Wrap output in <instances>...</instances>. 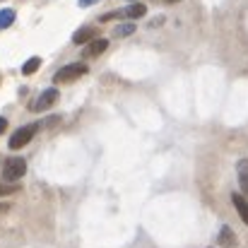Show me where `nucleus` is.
<instances>
[{"instance_id": "obj_1", "label": "nucleus", "mask_w": 248, "mask_h": 248, "mask_svg": "<svg viewBox=\"0 0 248 248\" xmlns=\"http://www.w3.org/2000/svg\"><path fill=\"white\" fill-rule=\"evenodd\" d=\"M24 173H27V162L22 157H10L2 166V178L10 181V183H17Z\"/></svg>"}, {"instance_id": "obj_2", "label": "nucleus", "mask_w": 248, "mask_h": 248, "mask_svg": "<svg viewBox=\"0 0 248 248\" xmlns=\"http://www.w3.org/2000/svg\"><path fill=\"white\" fill-rule=\"evenodd\" d=\"M41 128V123H29V125H24V128H19V130H15L12 133V138H10V150H19V147H24L34 135H36V130Z\"/></svg>"}, {"instance_id": "obj_3", "label": "nucleus", "mask_w": 248, "mask_h": 248, "mask_svg": "<svg viewBox=\"0 0 248 248\" xmlns=\"http://www.w3.org/2000/svg\"><path fill=\"white\" fill-rule=\"evenodd\" d=\"M82 75H87V65H84V63H73V65H65V68H61V70L56 73L53 82H56V84L73 82V80H78V78H82Z\"/></svg>"}, {"instance_id": "obj_4", "label": "nucleus", "mask_w": 248, "mask_h": 248, "mask_svg": "<svg viewBox=\"0 0 248 248\" xmlns=\"http://www.w3.org/2000/svg\"><path fill=\"white\" fill-rule=\"evenodd\" d=\"M106 48H108V41L96 36V39H92V41L87 44V48H84V56H87V58H96V56H99V53H104Z\"/></svg>"}, {"instance_id": "obj_5", "label": "nucleus", "mask_w": 248, "mask_h": 248, "mask_svg": "<svg viewBox=\"0 0 248 248\" xmlns=\"http://www.w3.org/2000/svg\"><path fill=\"white\" fill-rule=\"evenodd\" d=\"M56 101H58V92L51 87V89H46V92L39 96V101H36V111H46V108H51Z\"/></svg>"}, {"instance_id": "obj_6", "label": "nucleus", "mask_w": 248, "mask_h": 248, "mask_svg": "<svg viewBox=\"0 0 248 248\" xmlns=\"http://www.w3.org/2000/svg\"><path fill=\"white\" fill-rule=\"evenodd\" d=\"M99 36V31L94 29V27H82V29H78L75 34H73V44H89L92 39H96Z\"/></svg>"}, {"instance_id": "obj_7", "label": "nucleus", "mask_w": 248, "mask_h": 248, "mask_svg": "<svg viewBox=\"0 0 248 248\" xmlns=\"http://www.w3.org/2000/svg\"><path fill=\"white\" fill-rule=\"evenodd\" d=\"M123 15L130 17V19H140V17L147 15V5H145V2H130V5L123 10Z\"/></svg>"}, {"instance_id": "obj_8", "label": "nucleus", "mask_w": 248, "mask_h": 248, "mask_svg": "<svg viewBox=\"0 0 248 248\" xmlns=\"http://www.w3.org/2000/svg\"><path fill=\"white\" fill-rule=\"evenodd\" d=\"M232 202H234V207H236L239 217L248 224V200L241 195V193H234V195H232Z\"/></svg>"}, {"instance_id": "obj_9", "label": "nucleus", "mask_w": 248, "mask_h": 248, "mask_svg": "<svg viewBox=\"0 0 248 248\" xmlns=\"http://www.w3.org/2000/svg\"><path fill=\"white\" fill-rule=\"evenodd\" d=\"M236 236H234V232L229 229V227H222V232H219V246L222 248H236Z\"/></svg>"}, {"instance_id": "obj_10", "label": "nucleus", "mask_w": 248, "mask_h": 248, "mask_svg": "<svg viewBox=\"0 0 248 248\" xmlns=\"http://www.w3.org/2000/svg\"><path fill=\"white\" fill-rule=\"evenodd\" d=\"M39 68H41V58H39V56H34V58H29V61L22 65V75H34Z\"/></svg>"}, {"instance_id": "obj_11", "label": "nucleus", "mask_w": 248, "mask_h": 248, "mask_svg": "<svg viewBox=\"0 0 248 248\" xmlns=\"http://www.w3.org/2000/svg\"><path fill=\"white\" fill-rule=\"evenodd\" d=\"M130 34H135V24H133V22H128V24H118V27L113 29V36H118V39L130 36Z\"/></svg>"}, {"instance_id": "obj_12", "label": "nucleus", "mask_w": 248, "mask_h": 248, "mask_svg": "<svg viewBox=\"0 0 248 248\" xmlns=\"http://www.w3.org/2000/svg\"><path fill=\"white\" fill-rule=\"evenodd\" d=\"M15 22V10H0V29H7Z\"/></svg>"}, {"instance_id": "obj_13", "label": "nucleus", "mask_w": 248, "mask_h": 248, "mask_svg": "<svg viewBox=\"0 0 248 248\" xmlns=\"http://www.w3.org/2000/svg\"><path fill=\"white\" fill-rule=\"evenodd\" d=\"M19 190V186H15V183H10V186H0V195H12V193H17Z\"/></svg>"}, {"instance_id": "obj_14", "label": "nucleus", "mask_w": 248, "mask_h": 248, "mask_svg": "<svg viewBox=\"0 0 248 248\" xmlns=\"http://www.w3.org/2000/svg\"><path fill=\"white\" fill-rule=\"evenodd\" d=\"M239 181H241L244 193H248V173H246V171H241V173H239Z\"/></svg>"}, {"instance_id": "obj_15", "label": "nucleus", "mask_w": 248, "mask_h": 248, "mask_svg": "<svg viewBox=\"0 0 248 248\" xmlns=\"http://www.w3.org/2000/svg\"><path fill=\"white\" fill-rule=\"evenodd\" d=\"M80 2V7H89V5H94V2H99V0H78Z\"/></svg>"}, {"instance_id": "obj_16", "label": "nucleus", "mask_w": 248, "mask_h": 248, "mask_svg": "<svg viewBox=\"0 0 248 248\" xmlns=\"http://www.w3.org/2000/svg\"><path fill=\"white\" fill-rule=\"evenodd\" d=\"M5 128H7V121H5V118H2V116H0V135H2V133H5Z\"/></svg>"}, {"instance_id": "obj_17", "label": "nucleus", "mask_w": 248, "mask_h": 248, "mask_svg": "<svg viewBox=\"0 0 248 248\" xmlns=\"http://www.w3.org/2000/svg\"><path fill=\"white\" fill-rule=\"evenodd\" d=\"M0 210H2V212H5V210H7V205H0Z\"/></svg>"}, {"instance_id": "obj_18", "label": "nucleus", "mask_w": 248, "mask_h": 248, "mask_svg": "<svg viewBox=\"0 0 248 248\" xmlns=\"http://www.w3.org/2000/svg\"><path fill=\"white\" fill-rule=\"evenodd\" d=\"M166 2H181V0H166Z\"/></svg>"}, {"instance_id": "obj_19", "label": "nucleus", "mask_w": 248, "mask_h": 248, "mask_svg": "<svg viewBox=\"0 0 248 248\" xmlns=\"http://www.w3.org/2000/svg\"><path fill=\"white\" fill-rule=\"evenodd\" d=\"M133 2H140V0H133Z\"/></svg>"}]
</instances>
